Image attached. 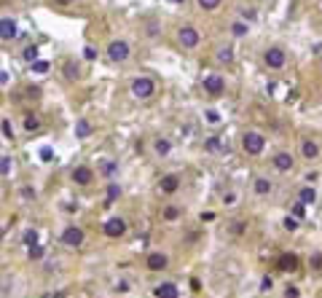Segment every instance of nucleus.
Returning <instances> with one entry per match:
<instances>
[{
	"instance_id": "5",
	"label": "nucleus",
	"mask_w": 322,
	"mask_h": 298,
	"mask_svg": "<svg viewBox=\"0 0 322 298\" xmlns=\"http://www.w3.org/2000/svg\"><path fill=\"white\" fill-rule=\"evenodd\" d=\"M223 91H226V81H223V76H217V73H210V76H204V94L220 97Z\"/></svg>"
},
{
	"instance_id": "6",
	"label": "nucleus",
	"mask_w": 322,
	"mask_h": 298,
	"mask_svg": "<svg viewBox=\"0 0 322 298\" xmlns=\"http://www.w3.org/2000/svg\"><path fill=\"white\" fill-rule=\"evenodd\" d=\"M102 231H105V237L118 239V237H124V234H126V220H124V217H110V220L102 226Z\"/></svg>"
},
{
	"instance_id": "18",
	"label": "nucleus",
	"mask_w": 322,
	"mask_h": 298,
	"mask_svg": "<svg viewBox=\"0 0 322 298\" xmlns=\"http://www.w3.org/2000/svg\"><path fill=\"white\" fill-rule=\"evenodd\" d=\"M177 186H180V183H177V175H166L164 180H161V191L164 193H175Z\"/></svg>"
},
{
	"instance_id": "13",
	"label": "nucleus",
	"mask_w": 322,
	"mask_h": 298,
	"mask_svg": "<svg viewBox=\"0 0 322 298\" xmlns=\"http://www.w3.org/2000/svg\"><path fill=\"white\" fill-rule=\"evenodd\" d=\"M166 255H161V253H151L148 255V261H145V266L151 269V271H161V269H166Z\"/></svg>"
},
{
	"instance_id": "20",
	"label": "nucleus",
	"mask_w": 322,
	"mask_h": 298,
	"mask_svg": "<svg viewBox=\"0 0 322 298\" xmlns=\"http://www.w3.org/2000/svg\"><path fill=\"white\" fill-rule=\"evenodd\" d=\"M314 199H317V193H314V188H312V186L301 188V193H298V202H303V204H314Z\"/></svg>"
},
{
	"instance_id": "29",
	"label": "nucleus",
	"mask_w": 322,
	"mask_h": 298,
	"mask_svg": "<svg viewBox=\"0 0 322 298\" xmlns=\"http://www.w3.org/2000/svg\"><path fill=\"white\" fill-rule=\"evenodd\" d=\"M27 255H30L32 261H38V258H43V247H40L38 242H35V244H30V247H27Z\"/></svg>"
},
{
	"instance_id": "32",
	"label": "nucleus",
	"mask_w": 322,
	"mask_h": 298,
	"mask_svg": "<svg viewBox=\"0 0 322 298\" xmlns=\"http://www.w3.org/2000/svg\"><path fill=\"white\" fill-rule=\"evenodd\" d=\"M38 127H40V121H38V118H35V116H32V113H30V116L25 118V129H27V132H35Z\"/></svg>"
},
{
	"instance_id": "2",
	"label": "nucleus",
	"mask_w": 322,
	"mask_h": 298,
	"mask_svg": "<svg viewBox=\"0 0 322 298\" xmlns=\"http://www.w3.org/2000/svg\"><path fill=\"white\" fill-rule=\"evenodd\" d=\"M263 145H266V137H263L261 132H244V137H242V148H244V153L258 156V153L263 151Z\"/></svg>"
},
{
	"instance_id": "22",
	"label": "nucleus",
	"mask_w": 322,
	"mask_h": 298,
	"mask_svg": "<svg viewBox=\"0 0 322 298\" xmlns=\"http://www.w3.org/2000/svg\"><path fill=\"white\" fill-rule=\"evenodd\" d=\"M78 76H80V70H78L76 62H65V78L67 81H76Z\"/></svg>"
},
{
	"instance_id": "31",
	"label": "nucleus",
	"mask_w": 322,
	"mask_h": 298,
	"mask_svg": "<svg viewBox=\"0 0 322 298\" xmlns=\"http://www.w3.org/2000/svg\"><path fill=\"white\" fill-rule=\"evenodd\" d=\"M207 148H210V151H217V148H223V151H228V142L223 145V142H220V137H210V142H207Z\"/></svg>"
},
{
	"instance_id": "14",
	"label": "nucleus",
	"mask_w": 322,
	"mask_h": 298,
	"mask_svg": "<svg viewBox=\"0 0 322 298\" xmlns=\"http://www.w3.org/2000/svg\"><path fill=\"white\" fill-rule=\"evenodd\" d=\"M277 266L282 269V271H295V269H298V258L290 255V253H285V255H279Z\"/></svg>"
},
{
	"instance_id": "43",
	"label": "nucleus",
	"mask_w": 322,
	"mask_h": 298,
	"mask_svg": "<svg viewBox=\"0 0 322 298\" xmlns=\"http://www.w3.org/2000/svg\"><path fill=\"white\" fill-rule=\"evenodd\" d=\"M0 83L8 86V70H0Z\"/></svg>"
},
{
	"instance_id": "8",
	"label": "nucleus",
	"mask_w": 322,
	"mask_h": 298,
	"mask_svg": "<svg viewBox=\"0 0 322 298\" xmlns=\"http://www.w3.org/2000/svg\"><path fill=\"white\" fill-rule=\"evenodd\" d=\"M263 62H266L268 67H274V70H279V67L285 65V51H282L279 46H271V49H266V54H263Z\"/></svg>"
},
{
	"instance_id": "40",
	"label": "nucleus",
	"mask_w": 322,
	"mask_h": 298,
	"mask_svg": "<svg viewBox=\"0 0 322 298\" xmlns=\"http://www.w3.org/2000/svg\"><path fill=\"white\" fill-rule=\"evenodd\" d=\"M40 159H43V162H51V148H43V151H40Z\"/></svg>"
},
{
	"instance_id": "1",
	"label": "nucleus",
	"mask_w": 322,
	"mask_h": 298,
	"mask_svg": "<svg viewBox=\"0 0 322 298\" xmlns=\"http://www.w3.org/2000/svg\"><path fill=\"white\" fill-rule=\"evenodd\" d=\"M153 94H156V83H153V78L140 76V78L132 81V97H134V100H151Z\"/></svg>"
},
{
	"instance_id": "23",
	"label": "nucleus",
	"mask_w": 322,
	"mask_h": 298,
	"mask_svg": "<svg viewBox=\"0 0 322 298\" xmlns=\"http://www.w3.org/2000/svg\"><path fill=\"white\" fill-rule=\"evenodd\" d=\"M247 32H250V27H247L244 22H234V25H231V35L234 38H244Z\"/></svg>"
},
{
	"instance_id": "15",
	"label": "nucleus",
	"mask_w": 322,
	"mask_h": 298,
	"mask_svg": "<svg viewBox=\"0 0 322 298\" xmlns=\"http://www.w3.org/2000/svg\"><path fill=\"white\" fill-rule=\"evenodd\" d=\"M76 137H78V140L91 137V124L86 121V118H78V121H76Z\"/></svg>"
},
{
	"instance_id": "9",
	"label": "nucleus",
	"mask_w": 322,
	"mask_h": 298,
	"mask_svg": "<svg viewBox=\"0 0 322 298\" xmlns=\"http://www.w3.org/2000/svg\"><path fill=\"white\" fill-rule=\"evenodd\" d=\"M16 35H19V30H16V22L8 19V16H3V19H0V38H3V41H14Z\"/></svg>"
},
{
	"instance_id": "12",
	"label": "nucleus",
	"mask_w": 322,
	"mask_h": 298,
	"mask_svg": "<svg viewBox=\"0 0 322 298\" xmlns=\"http://www.w3.org/2000/svg\"><path fill=\"white\" fill-rule=\"evenodd\" d=\"M271 162H274V167H277L279 172H290V169H293V156H290L287 151H279L277 156L271 159Z\"/></svg>"
},
{
	"instance_id": "44",
	"label": "nucleus",
	"mask_w": 322,
	"mask_h": 298,
	"mask_svg": "<svg viewBox=\"0 0 322 298\" xmlns=\"http://www.w3.org/2000/svg\"><path fill=\"white\" fill-rule=\"evenodd\" d=\"M303 207H306V204H303V202H298V204H295V210H293V213H295L298 217H301V215H303Z\"/></svg>"
},
{
	"instance_id": "10",
	"label": "nucleus",
	"mask_w": 322,
	"mask_h": 298,
	"mask_svg": "<svg viewBox=\"0 0 322 298\" xmlns=\"http://www.w3.org/2000/svg\"><path fill=\"white\" fill-rule=\"evenodd\" d=\"M153 296L156 298H177L180 290H177V285H172V282H161V285L153 288Z\"/></svg>"
},
{
	"instance_id": "30",
	"label": "nucleus",
	"mask_w": 322,
	"mask_h": 298,
	"mask_svg": "<svg viewBox=\"0 0 322 298\" xmlns=\"http://www.w3.org/2000/svg\"><path fill=\"white\" fill-rule=\"evenodd\" d=\"M8 172H11V156H0V175L8 177Z\"/></svg>"
},
{
	"instance_id": "35",
	"label": "nucleus",
	"mask_w": 322,
	"mask_h": 298,
	"mask_svg": "<svg viewBox=\"0 0 322 298\" xmlns=\"http://www.w3.org/2000/svg\"><path fill=\"white\" fill-rule=\"evenodd\" d=\"M271 288H274V279H271V277H263V279H261V293H268Z\"/></svg>"
},
{
	"instance_id": "19",
	"label": "nucleus",
	"mask_w": 322,
	"mask_h": 298,
	"mask_svg": "<svg viewBox=\"0 0 322 298\" xmlns=\"http://www.w3.org/2000/svg\"><path fill=\"white\" fill-rule=\"evenodd\" d=\"M255 193H258V196L271 193V180H266V177H255Z\"/></svg>"
},
{
	"instance_id": "41",
	"label": "nucleus",
	"mask_w": 322,
	"mask_h": 298,
	"mask_svg": "<svg viewBox=\"0 0 322 298\" xmlns=\"http://www.w3.org/2000/svg\"><path fill=\"white\" fill-rule=\"evenodd\" d=\"M126 290H129V282H118L116 285V293H126Z\"/></svg>"
},
{
	"instance_id": "21",
	"label": "nucleus",
	"mask_w": 322,
	"mask_h": 298,
	"mask_svg": "<svg viewBox=\"0 0 322 298\" xmlns=\"http://www.w3.org/2000/svg\"><path fill=\"white\" fill-rule=\"evenodd\" d=\"M153 151H156L159 156H166V153L172 151V142H169V140H164V137H159V140L153 142Z\"/></svg>"
},
{
	"instance_id": "7",
	"label": "nucleus",
	"mask_w": 322,
	"mask_h": 298,
	"mask_svg": "<svg viewBox=\"0 0 322 298\" xmlns=\"http://www.w3.org/2000/svg\"><path fill=\"white\" fill-rule=\"evenodd\" d=\"M62 244H67V247H80V244H83V231H80L78 226H67L65 231H62Z\"/></svg>"
},
{
	"instance_id": "24",
	"label": "nucleus",
	"mask_w": 322,
	"mask_h": 298,
	"mask_svg": "<svg viewBox=\"0 0 322 298\" xmlns=\"http://www.w3.org/2000/svg\"><path fill=\"white\" fill-rule=\"evenodd\" d=\"M121 196V188H118V183H110L107 186V196H105V204H113L116 199Z\"/></svg>"
},
{
	"instance_id": "25",
	"label": "nucleus",
	"mask_w": 322,
	"mask_h": 298,
	"mask_svg": "<svg viewBox=\"0 0 322 298\" xmlns=\"http://www.w3.org/2000/svg\"><path fill=\"white\" fill-rule=\"evenodd\" d=\"M38 54H40V51H38V46H27V49L22 51V59H25V62H30V65H32V62L38 59Z\"/></svg>"
},
{
	"instance_id": "16",
	"label": "nucleus",
	"mask_w": 322,
	"mask_h": 298,
	"mask_svg": "<svg viewBox=\"0 0 322 298\" xmlns=\"http://www.w3.org/2000/svg\"><path fill=\"white\" fill-rule=\"evenodd\" d=\"M215 59L220 62V65H231V62H234V49H231V46H223V49H217Z\"/></svg>"
},
{
	"instance_id": "4",
	"label": "nucleus",
	"mask_w": 322,
	"mask_h": 298,
	"mask_svg": "<svg viewBox=\"0 0 322 298\" xmlns=\"http://www.w3.org/2000/svg\"><path fill=\"white\" fill-rule=\"evenodd\" d=\"M132 54L129 43L126 41H113L110 46H107V56H110V62H116V65H121V62H126Z\"/></svg>"
},
{
	"instance_id": "37",
	"label": "nucleus",
	"mask_w": 322,
	"mask_h": 298,
	"mask_svg": "<svg viewBox=\"0 0 322 298\" xmlns=\"http://www.w3.org/2000/svg\"><path fill=\"white\" fill-rule=\"evenodd\" d=\"M285 228H287V231H295V228H298V220L287 215V217H285Z\"/></svg>"
},
{
	"instance_id": "36",
	"label": "nucleus",
	"mask_w": 322,
	"mask_h": 298,
	"mask_svg": "<svg viewBox=\"0 0 322 298\" xmlns=\"http://www.w3.org/2000/svg\"><path fill=\"white\" fill-rule=\"evenodd\" d=\"M204 116H207V121H210V124H220V113H217V110H207Z\"/></svg>"
},
{
	"instance_id": "3",
	"label": "nucleus",
	"mask_w": 322,
	"mask_h": 298,
	"mask_svg": "<svg viewBox=\"0 0 322 298\" xmlns=\"http://www.w3.org/2000/svg\"><path fill=\"white\" fill-rule=\"evenodd\" d=\"M177 41H180L183 49H196L199 46V30L191 25H183L180 30H177Z\"/></svg>"
},
{
	"instance_id": "11",
	"label": "nucleus",
	"mask_w": 322,
	"mask_h": 298,
	"mask_svg": "<svg viewBox=\"0 0 322 298\" xmlns=\"http://www.w3.org/2000/svg\"><path fill=\"white\" fill-rule=\"evenodd\" d=\"M94 180V172L89 167H76L73 169V183H78V186H89V183Z\"/></svg>"
},
{
	"instance_id": "17",
	"label": "nucleus",
	"mask_w": 322,
	"mask_h": 298,
	"mask_svg": "<svg viewBox=\"0 0 322 298\" xmlns=\"http://www.w3.org/2000/svg\"><path fill=\"white\" fill-rule=\"evenodd\" d=\"M301 151H303V156H306V159H317L320 156V145L314 140H303Z\"/></svg>"
},
{
	"instance_id": "34",
	"label": "nucleus",
	"mask_w": 322,
	"mask_h": 298,
	"mask_svg": "<svg viewBox=\"0 0 322 298\" xmlns=\"http://www.w3.org/2000/svg\"><path fill=\"white\" fill-rule=\"evenodd\" d=\"M3 137H5V140H14V129H11L8 118H3Z\"/></svg>"
},
{
	"instance_id": "38",
	"label": "nucleus",
	"mask_w": 322,
	"mask_h": 298,
	"mask_svg": "<svg viewBox=\"0 0 322 298\" xmlns=\"http://www.w3.org/2000/svg\"><path fill=\"white\" fill-rule=\"evenodd\" d=\"M83 56H86V59H97V49H94V46H86Z\"/></svg>"
},
{
	"instance_id": "28",
	"label": "nucleus",
	"mask_w": 322,
	"mask_h": 298,
	"mask_svg": "<svg viewBox=\"0 0 322 298\" xmlns=\"http://www.w3.org/2000/svg\"><path fill=\"white\" fill-rule=\"evenodd\" d=\"M116 172H118V164L116 162H105V164H102V175H105V177H113Z\"/></svg>"
},
{
	"instance_id": "33",
	"label": "nucleus",
	"mask_w": 322,
	"mask_h": 298,
	"mask_svg": "<svg viewBox=\"0 0 322 298\" xmlns=\"http://www.w3.org/2000/svg\"><path fill=\"white\" fill-rule=\"evenodd\" d=\"M46 70H49V62H43V59L32 62V73H46Z\"/></svg>"
},
{
	"instance_id": "42",
	"label": "nucleus",
	"mask_w": 322,
	"mask_h": 298,
	"mask_svg": "<svg viewBox=\"0 0 322 298\" xmlns=\"http://www.w3.org/2000/svg\"><path fill=\"white\" fill-rule=\"evenodd\" d=\"M285 296H287V298H290V296L295 298V296H301V290H298V288H287V290H285Z\"/></svg>"
},
{
	"instance_id": "27",
	"label": "nucleus",
	"mask_w": 322,
	"mask_h": 298,
	"mask_svg": "<svg viewBox=\"0 0 322 298\" xmlns=\"http://www.w3.org/2000/svg\"><path fill=\"white\" fill-rule=\"evenodd\" d=\"M199 3V8H204V11H215V8H220V0H196Z\"/></svg>"
},
{
	"instance_id": "39",
	"label": "nucleus",
	"mask_w": 322,
	"mask_h": 298,
	"mask_svg": "<svg viewBox=\"0 0 322 298\" xmlns=\"http://www.w3.org/2000/svg\"><path fill=\"white\" fill-rule=\"evenodd\" d=\"M164 217H166V220H175V217H177V210H175V207H166Z\"/></svg>"
},
{
	"instance_id": "26",
	"label": "nucleus",
	"mask_w": 322,
	"mask_h": 298,
	"mask_svg": "<svg viewBox=\"0 0 322 298\" xmlns=\"http://www.w3.org/2000/svg\"><path fill=\"white\" fill-rule=\"evenodd\" d=\"M22 242H25L27 247H30V244H35V242H38V231H35V228H27V231L22 234Z\"/></svg>"
}]
</instances>
